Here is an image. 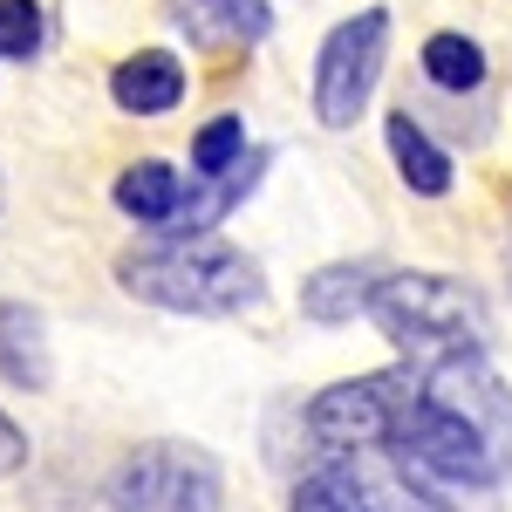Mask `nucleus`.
Segmentation results:
<instances>
[{
	"label": "nucleus",
	"mask_w": 512,
	"mask_h": 512,
	"mask_svg": "<svg viewBox=\"0 0 512 512\" xmlns=\"http://www.w3.org/2000/svg\"><path fill=\"white\" fill-rule=\"evenodd\" d=\"M0 55H14V62L41 55V7L35 0H0Z\"/></svg>",
	"instance_id": "f3484780"
},
{
	"label": "nucleus",
	"mask_w": 512,
	"mask_h": 512,
	"mask_svg": "<svg viewBox=\"0 0 512 512\" xmlns=\"http://www.w3.org/2000/svg\"><path fill=\"white\" fill-rule=\"evenodd\" d=\"M424 76L437 82V89H478L485 82V48H478L472 35H431L424 41Z\"/></svg>",
	"instance_id": "2eb2a0df"
},
{
	"label": "nucleus",
	"mask_w": 512,
	"mask_h": 512,
	"mask_svg": "<svg viewBox=\"0 0 512 512\" xmlns=\"http://www.w3.org/2000/svg\"><path fill=\"white\" fill-rule=\"evenodd\" d=\"M383 55H390V14L383 7H362V14L328 28V41H321V55H315V117L328 130H349L369 110L376 76H383Z\"/></svg>",
	"instance_id": "39448f33"
},
{
	"label": "nucleus",
	"mask_w": 512,
	"mask_h": 512,
	"mask_svg": "<svg viewBox=\"0 0 512 512\" xmlns=\"http://www.w3.org/2000/svg\"><path fill=\"white\" fill-rule=\"evenodd\" d=\"M110 96H117V110H130V117H164V110L185 96V69H178L171 48H144V55L117 62Z\"/></svg>",
	"instance_id": "1a4fd4ad"
},
{
	"label": "nucleus",
	"mask_w": 512,
	"mask_h": 512,
	"mask_svg": "<svg viewBox=\"0 0 512 512\" xmlns=\"http://www.w3.org/2000/svg\"><path fill=\"white\" fill-rule=\"evenodd\" d=\"M362 315L390 335L410 362H437L458 349H485V301L444 274H376Z\"/></svg>",
	"instance_id": "7ed1b4c3"
},
{
	"label": "nucleus",
	"mask_w": 512,
	"mask_h": 512,
	"mask_svg": "<svg viewBox=\"0 0 512 512\" xmlns=\"http://www.w3.org/2000/svg\"><path fill=\"white\" fill-rule=\"evenodd\" d=\"M117 287L164 315H246L267 301L260 260L212 233H171L158 246H137L117 260Z\"/></svg>",
	"instance_id": "f03ea898"
},
{
	"label": "nucleus",
	"mask_w": 512,
	"mask_h": 512,
	"mask_svg": "<svg viewBox=\"0 0 512 512\" xmlns=\"http://www.w3.org/2000/svg\"><path fill=\"white\" fill-rule=\"evenodd\" d=\"M178 171L171 164H130L117 178V212H130V219H144V226H164L171 212H178Z\"/></svg>",
	"instance_id": "4468645a"
},
{
	"label": "nucleus",
	"mask_w": 512,
	"mask_h": 512,
	"mask_svg": "<svg viewBox=\"0 0 512 512\" xmlns=\"http://www.w3.org/2000/svg\"><path fill=\"white\" fill-rule=\"evenodd\" d=\"M0 369L21 390H48V328L21 301H0Z\"/></svg>",
	"instance_id": "9b49d317"
},
{
	"label": "nucleus",
	"mask_w": 512,
	"mask_h": 512,
	"mask_svg": "<svg viewBox=\"0 0 512 512\" xmlns=\"http://www.w3.org/2000/svg\"><path fill=\"white\" fill-rule=\"evenodd\" d=\"M369 287H376V267L342 260V267H321V274H308V287H301V308L335 328V321H355V315H362Z\"/></svg>",
	"instance_id": "f8f14e48"
},
{
	"label": "nucleus",
	"mask_w": 512,
	"mask_h": 512,
	"mask_svg": "<svg viewBox=\"0 0 512 512\" xmlns=\"http://www.w3.org/2000/svg\"><path fill=\"white\" fill-rule=\"evenodd\" d=\"M171 21L198 48H253V41L274 35L267 0H171Z\"/></svg>",
	"instance_id": "6e6552de"
},
{
	"label": "nucleus",
	"mask_w": 512,
	"mask_h": 512,
	"mask_svg": "<svg viewBox=\"0 0 512 512\" xmlns=\"http://www.w3.org/2000/svg\"><path fill=\"white\" fill-rule=\"evenodd\" d=\"M260 171H267V151H246V158H239V164H226V171H219V178H212L205 192L178 198V212H171L164 226H171V233H205L212 219H226L233 205H246V192L260 185Z\"/></svg>",
	"instance_id": "9d476101"
},
{
	"label": "nucleus",
	"mask_w": 512,
	"mask_h": 512,
	"mask_svg": "<svg viewBox=\"0 0 512 512\" xmlns=\"http://www.w3.org/2000/svg\"><path fill=\"white\" fill-rule=\"evenodd\" d=\"M21 465H28V437L14 431V424H7V410H0V478H14Z\"/></svg>",
	"instance_id": "a211bd4d"
},
{
	"label": "nucleus",
	"mask_w": 512,
	"mask_h": 512,
	"mask_svg": "<svg viewBox=\"0 0 512 512\" xmlns=\"http://www.w3.org/2000/svg\"><path fill=\"white\" fill-rule=\"evenodd\" d=\"M226 506V478L219 458L198 444H144L130 451L110 478V512H219Z\"/></svg>",
	"instance_id": "20e7f679"
},
{
	"label": "nucleus",
	"mask_w": 512,
	"mask_h": 512,
	"mask_svg": "<svg viewBox=\"0 0 512 512\" xmlns=\"http://www.w3.org/2000/svg\"><path fill=\"white\" fill-rule=\"evenodd\" d=\"M294 512H417V499H410V478L369 472L355 451H342L335 465L294 485Z\"/></svg>",
	"instance_id": "0eeeda50"
},
{
	"label": "nucleus",
	"mask_w": 512,
	"mask_h": 512,
	"mask_svg": "<svg viewBox=\"0 0 512 512\" xmlns=\"http://www.w3.org/2000/svg\"><path fill=\"white\" fill-rule=\"evenodd\" d=\"M396 465L451 492H492L512 472V390L485 349L437 355L410 369V403L396 410L390 437Z\"/></svg>",
	"instance_id": "f257e3e1"
},
{
	"label": "nucleus",
	"mask_w": 512,
	"mask_h": 512,
	"mask_svg": "<svg viewBox=\"0 0 512 512\" xmlns=\"http://www.w3.org/2000/svg\"><path fill=\"white\" fill-rule=\"evenodd\" d=\"M410 403V369H383V376H355L335 383L308 403V437L321 451H369L383 444L396 424V410Z\"/></svg>",
	"instance_id": "423d86ee"
},
{
	"label": "nucleus",
	"mask_w": 512,
	"mask_h": 512,
	"mask_svg": "<svg viewBox=\"0 0 512 512\" xmlns=\"http://www.w3.org/2000/svg\"><path fill=\"white\" fill-rule=\"evenodd\" d=\"M390 151H396V171H403V185H410V192H424V198L451 192V158H444V151H437L410 117H390Z\"/></svg>",
	"instance_id": "ddd939ff"
},
{
	"label": "nucleus",
	"mask_w": 512,
	"mask_h": 512,
	"mask_svg": "<svg viewBox=\"0 0 512 512\" xmlns=\"http://www.w3.org/2000/svg\"><path fill=\"white\" fill-rule=\"evenodd\" d=\"M239 151H246V130H239V117H212V123L192 137V171L219 178L226 164H239Z\"/></svg>",
	"instance_id": "dca6fc26"
}]
</instances>
